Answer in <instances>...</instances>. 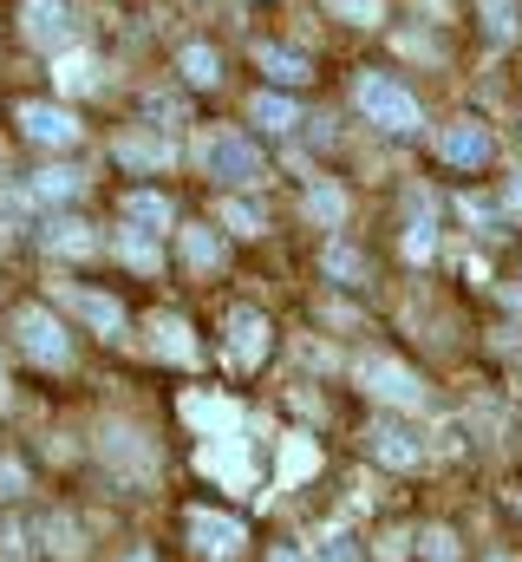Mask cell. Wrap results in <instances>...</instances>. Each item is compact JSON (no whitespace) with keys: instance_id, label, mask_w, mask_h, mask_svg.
<instances>
[{"instance_id":"obj_14","label":"cell","mask_w":522,"mask_h":562,"mask_svg":"<svg viewBox=\"0 0 522 562\" xmlns=\"http://www.w3.org/2000/svg\"><path fill=\"white\" fill-rule=\"evenodd\" d=\"M183 262L203 276V269H223V243H216V229L209 223H190L183 229Z\"/></svg>"},{"instance_id":"obj_22","label":"cell","mask_w":522,"mask_h":562,"mask_svg":"<svg viewBox=\"0 0 522 562\" xmlns=\"http://www.w3.org/2000/svg\"><path fill=\"white\" fill-rule=\"evenodd\" d=\"M59 86H66V92H92V86H99V66H92L86 53H66V59H59Z\"/></svg>"},{"instance_id":"obj_10","label":"cell","mask_w":522,"mask_h":562,"mask_svg":"<svg viewBox=\"0 0 522 562\" xmlns=\"http://www.w3.org/2000/svg\"><path fill=\"white\" fill-rule=\"evenodd\" d=\"M268 334H274V327L261 321L256 307H236V314H229V360H236V367H256L261 353H268Z\"/></svg>"},{"instance_id":"obj_25","label":"cell","mask_w":522,"mask_h":562,"mask_svg":"<svg viewBox=\"0 0 522 562\" xmlns=\"http://www.w3.org/2000/svg\"><path fill=\"white\" fill-rule=\"evenodd\" d=\"M314 562H360V543H353L347 530H327V537L314 543Z\"/></svg>"},{"instance_id":"obj_11","label":"cell","mask_w":522,"mask_h":562,"mask_svg":"<svg viewBox=\"0 0 522 562\" xmlns=\"http://www.w3.org/2000/svg\"><path fill=\"white\" fill-rule=\"evenodd\" d=\"M125 223L130 229H144V236H163V229L177 223V210H170V196H157V190H130L125 196Z\"/></svg>"},{"instance_id":"obj_12","label":"cell","mask_w":522,"mask_h":562,"mask_svg":"<svg viewBox=\"0 0 522 562\" xmlns=\"http://www.w3.org/2000/svg\"><path fill=\"white\" fill-rule=\"evenodd\" d=\"M256 66L274 79V86H300V79H314V66H307L294 46H274V40H261L256 46Z\"/></svg>"},{"instance_id":"obj_32","label":"cell","mask_w":522,"mask_h":562,"mask_svg":"<svg viewBox=\"0 0 522 562\" xmlns=\"http://www.w3.org/2000/svg\"><path fill=\"white\" fill-rule=\"evenodd\" d=\"M503 203H510V216H522V177H510V190H503Z\"/></svg>"},{"instance_id":"obj_17","label":"cell","mask_w":522,"mask_h":562,"mask_svg":"<svg viewBox=\"0 0 522 562\" xmlns=\"http://www.w3.org/2000/svg\"><path fill=\"white\" fill-rule=\"evenodd\" d=\"M177 72H183L190 86H216V79H223V59H216L209 46H183V53H177Z\"/></svg>"},{"instance_id":"obj_5","label":"cell","mask_w":522,"mask_h":562,"mask_svg":"<svg viewBox=\"0 0 522 562\" xmlns=\"http://www.w3.org/2000/svg\"><path fill=\"white\" fill-rule=\"evenodd\" d=\"M366 445H373V458L392 464V471H411V464L424 458V438H418L411 425H398V419H373L366 425Z\"/></svg>"},{"instance_id":"obj_31","label":"cell","mask_w":522,"mask_h":562,"mask_svg":"<svg viewBox=\"0 0 522 562\" xmlns=\"http://www.w3.org/2000/svg\"><path fill=\"white\" fill-rule=\"evenodd\" d=\"M424 562H457V537L451 530H424Z\"/></svg>"},{"instance_id":"obj_2","label":"cell","mask_w":522,"mask_h":562,"mask_svg":"<svg viewBox=\"0 0 522 562\" xmlns=\"http://www.w3.org/2000/svg\"><path fill=\"white\" fill-rule=\"evenodd\" d=\"M196 164L216 183H261V150L242 132H203L196 138Z\"/></svg>"},{"instance_id":"obj_33","label":"cell","mask_w":522,"mask_h":562,"mask_svg":"<svg viewBox=\"0 0 522 562\" xmlns=\"http://www.w3.org/2000/svg\"><path fill=\"white\" fill-rule=\"evenodd\" d=\"M268 562H300V550H274Z\"/></svg>"},{"instance_id":"obj_19","label":"cell","mask_w":522,"mask_h":562,"mask_svg":"<svg viewBox=\"0 0 522 562\" xmlns=\"http://www.w3.org/2000/svg\"><path fill=\"white\" fill-rule=\"evenodd\" d=\"M46 249H59V256H92L99 236H92L86 223H53V229H46Z\"/></svg>"},{"instance_id":"obj_28","label":"cell","mask_w":522,"mask_h":562,"mask_svg":"<svg viewBox=\"0 0 522 562\" xmlns=\"http://www.w3.org/2000/svg\"><path fill=\"white\" fill-rule=\"evenodd\" d=\"M118 249H125L130 269H157V243H150L144 229H125V243H118Z\"/></svg>"},{"instance_id":"obj_20","label":"cell","mask_w":522,"mask_h":562,"mask_svg":"<svg viewBox=\"0 0 522 562\" xmlns=\"http://www.w3.org/2000/svg\"><path fill=\"white\" fill-rule=\"evenodd\" d=\"M320 464V451H314V438H287V458H281V491L294 484V477H307Z\"/></svg>"},{"instance_id":"obj_4","label":"cell","mask_w":522,"mask_h":562,"mask_svg":"<svg viewBox=\"0 0 522 562\" xmlns=\"http://www.w3.org/2000/svg\"><path fill=\"white\" fill-rule=\"evenodd\" d=\"M13 334H20V347H26L39 367H72V340H66V327H59L46 307H20V314H13Z\"/></svg>"},{"instance_id":"obj_27","label":"cell","mask_w":522,"mask_h":562,"mask_svg":"<svg viewBox=\"0 0 522 562\" xmlns=\"http://www.w3.org/2000/svg\"><path fill=\"white\" fill-rule=\"evenodd\" d=\"M223 229H229V236H261V216L242 196H229V203H223Z\"/></svg>"},{"instance_id":"obj_15","label":"cell","mask_w":522,"mask_h":562,"mask_svg":"<svg viewBox=\"0 0 522 562\" xmlns=\"http://www.w3.org/2000/svg\"><path fill=\"white\" fill-rule=\"evenodd\" d=\"M66 301H72V307H79V314H86L92 327H105V334H118V327H125V307H118L112 294H92V288H72Z\"/></svg>"},{"instance_id":"obj_35","label":"cell","mask_w":522,"mask_h":562,"mask_svg":"<svg viewBox=\"0 0 522 562\" xmlns=\"http://www.w3.org/2000/svg\"><path fill=\"white\" fill-rule=\"evenodd\" d=\"M490 562H510V557H490Z\"/></svg>"},{"instance_id":"obj_30","label":"cell","mask_w":522,"mask_h":562,"mask_svg":"<svg viewBox=\"0 0 522 562\" xmlns=\"http://www.w3.org/2000/svg\"><path fill=\"white\" fill-rule=\"evenodd\" d=\"M510 13H517V0H490V7H484V26H490V40H510V26H517Z\"/></svg>"},{"instance_id":"obj_3","label":"cell","mask_w":522,"mask_h":562,"mask_svg":"<svg viewBox=\"0 0 522 562\" xmlns=\"http://www.w3.org/2000/svg\"><path fill=\"white\" fill-rule=\"evenodd\" d=\"M353 373H360V386H366L373 400H386V406H424V380H418L411 367L386 360V353H366Z\"/></svg>"},{"instance_id":"obj_7","label":"cell","mask_w":522,"mask_h":562,"mask_svg":"<svg viewBox=\"0 0 522 562\" xmlns=\"http://www.w3.org/2000/svg\"><path fill=\"white\" fill-rule=\"evenodd\" d=\"M20 132L33 144H53V150H66V144H79V119L66 112V105H20Z\"/></svg>"},{"instance_id":"obj_29","label":"cell","mask_w":522,"mask_h":562,"mask_svg":"<svg viewBox=\"0 0 522 562\" xmlns=\"http://www.w3.org/2000/svg\"><path fill=\"white\" fill-rule=\"evenodd\" d=\"M431 249H438L431 223H411V229H405V256H411V262H431Z\"/></svg>"},{"instance_id":"obj_8","label":"cell","mask_w":522,"mask_h":562,"mask_svg":"<svg viewBox=\"0 0 522 562\" xmlns=\"http://www.w3.org/2000/svg\"><path fill=\"white\" fill-rule=\"evenodd\" d=\"M190 543H196L203 557L229 562L236 550H242V524H236V517H223V510H196V517H190Z\"/></svg>"},{"instance_id":"obj_26","label":"cell","mask_w":522,"mask_h":562,"mask_svg":"<svg viewBox=\"0 0 522 562\" xmlns=\"http://www.w3.org/2000/svg\"><path fill=\"white\" fill-rule=\"evenodd\" d=\"M118 157H125V164H170L177 150H170L163 138H157V144H150V138H125V144H118Z\"/></svg>"},{"instance_id":"obj_13","label":"cell","mask_w":522,"mask_h":562,"mask_svg":"<svg viewBox=\"0 0 522 562\" xmlns=\"http://www.w3.org/2000/svg\"><path fill=\"white\" fill-rule=\"evenodd\" d=\"M249 112H256L261 132H294V125H300V105H294L287 92H256V105H249Z\"/></svg>"},{"instance_id":"obj_1","label":"cell","mask_w":522,"mask_h":562,"mask_svg":"<svg viewBox=\"0 0 522 562\" xmlns=\"http://www.w3.org/2000/svg\"><path fill=\"white\" fill-rule=\"evenodd\" d=\"M353 99H360V112H366V125H386V132H398V138H411L418 125H424V112H418V99L398 86V79H386V72H366L360 86H353Z\"/></svg>"},{"instance_id":"obj_23","label":"cell","mask_w":522,"mask_h":562,"mask_svg":"<svg viewBox=\"0 0 522 562\" xmlns=\"http://www.w3.org/2000/svg\"><path fill=\"white\" fill-rule=\"evenodd\" d=\"M333 20H353V26H379L386 20V0H327Z\"/></svg>"},{"instance_id":"obj_18","label":"cell","mask_w":522,"mask_h":562,"mask_svg":"<svg viewBox=\"0 0 522 562\" xmlns=\"http://www.w3.org/2000/svg\"><path fill=\"white\" fill-rule=\"evenodd\" d=\"M79 190H86L79 170H39V177H33V196H39V203H66V196H79Z\"/></svg>"},{"instance_id":"obj_24","label":"cell","mask_w":522,"mask_h":562,"mask_svg":"<svg viewBox=\"0 0 522 562\" xmlns=\"http://www.w3.org/2000/svg\"><path fill=\"white\" fill-rule=\"evenodd\" d=\"M150 334H157V347H163L170 360H190V353H196V347H190V327H183V321H157Z\"/></svg>"},{"instance_id":"obj_9","label":"cell","mask_w":522,"mask_h":562,"mask_svg":"<svg viewBox=\"0 0 522 562\" xmlns=\"http://www.w3.org/2000/svg\"><path fill=\"white\" fill-rule=\"evenodd\" d=\"M20 33H26L33 46H66V33H72V20H66V0H26V13H20Z\"/></svg>"},{"instance_id":"obj_16","label":"cell","mask_w":522,"mask_h":562,"mask_svg":"<svg viewBox=\"0 0 522 562\" xmlns=\"http://www.w3.org/2000/svg\"><path fill=\"white\" fill-rule=\"evenodd\" d=\"M307 216H314L320 229H340V223H347V190H340V183H314V190H307Z\"/></svg>"},{"instance_id":"obj_21","label":"cell","mask_w":522,"mask_h":562,"mask_svg":"<svg viewBox=\"0 0 522 562\" xmlns=\"http://www.w3.org/2000/svg\"><path fill=\"white\" fill-rule=\"evenodd\" d=\"M320 269H327L333 281H360V276H366V256H353L347 243H327V256H320Z\"/></svg>"},{"instance_id":"obj_6","label":"cell","mask_w":522,"mask_h":562,"mask_svg":"<svg viewBox=\"0 0 522 562\" xmlns=\"http://www.w3.org/2000/svg\"><path fill=\"white\" fill-rule=\"evenodd\" d=\"M444 164H457V170H477V164H490L497 157V138H490V125H477V119H464V125H444Z\"/></svg>"},{"instance_id":"obj_34","label":"cell","mask_w":522,"mask_h":562,"mask_svg":"<svg viewBox=\"0 0 522 562\" xmlns=\"http://www.w3.org/2000/svg\"><path fill=\"white\" fill-rule=\"evenodd\" d=\"M0 406H7V373H0Z\"/></svg>"}]
</instances>
